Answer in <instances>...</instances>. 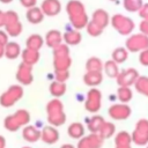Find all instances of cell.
<instances>
[{"label": "cell", "mask_w": 148, "mask_h": 148, "mask_svg": "<svg viewBox=\"0 0 148 148\" xmlns=\"http://www.w3.org/2000/svg\"><path fill=\"white\" fill-rule=\"evenodd\" d=\"M60 134L57 127L52 126V125H47L44 126L40 130V140L46 143V145H54L59 141Z\"/></svg>", "instance_id": "7c38bea8"}, {"label": "cell", "mask_w": 148, "mask_h": 148, "mask_svg": "<svg viewBox=\"0 0 148 148\" xmlns=\"http://www.w3.org/2000/svg\"><path fill=\"white\" fill-rule=\"evenodd\" d=\"M16 80L21 86H29L34 81L32 66L21 62L16 71Z\"/></svg>", "instance_id": "30bf717a"}, {"label": "cell", "mask_w": 148, "mask_h": 148, "mask_svg": "<svg viewBox=\"0 0 148 148\" xmlns=\"http://www.w3.org/2000/svg\"><path fill=\"white\" fill-rule=\"evenodd\" d=\"M104 118L99 114H94L92 117H90L89 119H87V127L88 131L90 133H98L99 128L102 127L103 123H104Z\"/></svg>", "instance_id": "4316f807"}, {"label": "cell", "mask_w": 148, "mask_h": 148, "mask_svg": "<svg viewBox=\"0 0 148 148\" xmlns=\"http://www.w3.org/2000/svg\"><path fill=\"white\" fill-rule=\"evenodd\" d=\"M131 134L126 131H120L114 136V148H132Z\"/></svg>", "instance_id": "ac0fdd59"}, {"label": "cell", "mask_w": 148, "mask_h": 148, "mask_svg": "<svg viewBox=\"0 0 148 148\" xmlns=\"http://www.w3.org/2000/svg\"><path fill=\"white\" fill-rule=\"evenodd\" d=\"M108 113L110 118H112L113 120H125L131 116L132 109L130 108V105L125 103H117V104H112L109 108Z\"/></svg>", "instance_id": "ba28073f"}, {"label": "cell", "mask_w": 148, "mask_h": 148, "mask_svg": "<svg viewBox=\"0 0 148 148\" xmlns=\"http://www.w3.org/2000/svg\"><path fill=\"white\" fill-rule=\"evenodd\" d=\"M98 134L103 140L110 139L111 136H113L116 134V125L111 121H104L102 127L98 131Z\"/></svg>", "instance_id": "83f0119b"}, {"label": "cell", "mask_w": 148, "mask_h": 148, "mask_svg": "<svg viewBox=\"0 0 148 148\" xmlns=\"http://www.w3.org/2000/svg\"><path fill=\"white\" fill-rule=\"evenodd\" d=\"M22 138L30 143H35L40 140V130L35 125H25L22 130Z\"/></svg>", "instance_id": "5bb4252c"}, {"label": "cell", "mask_w": 148, "mask_h": 148, "mask_svg": "<svg viewBox=\"0 0 148 148\" xmlns=\"http://www.w3.org/2000/svg\"><path fill=\"white\" fill-rule=\"evenodd\" d=\"M23 95L24 90L21 84H12L0 95V105L3 108H10L17 103L23 97Z\"/></svg>", "instance_id": "3957f363"}, {"label": "cell", "mask_w": 148, "mask_h": 148, "mask_svg": "<svg viewBox=\"0 0 148 148\" xmlns=\"http://www.w3.org/2000/svg\"><path fill=\"white\" fill-rule=\"evenodd\" d=\"M146 146H147V147H146V148H148V143H147V145H146Z\"/></svg>", "instance_id": "f5cc1de1"}, {"label": "cell", "mask_w": 148, "mask_h": 148, "mask_svg": "<svg viewBox=\"0 0 148 148\" xmlns=\"http://www.w3.org/2000/svg\"><path fill=\"white\" fill-rule=\"evenodd\" d=\"M86 30H87V32H88L90 36H92V37H97V36H99V35L103 32L104 29H102L101 27H98V25L95 24L94 22L89 21V22L87 23V25H86Z\"/></svg>", "instance_id": "74e56055"}, {"label": "cell", "mask_w": 148, "mask_h": 148, "mask_svg": "<svg viewBox=\"0 0 148 148\" xmlns=\"http://www.w3.org/2000/svg\"><path fill=\"white\" fill-rule=\"evenodd\" d=\"M81 39H82V35L76 29L66 30L62 35V42H65V44L68 46H74V45L80 44Z\"/></svg>", "instance_id": "e0dca14e"}, {"label": "cell", "mask_w": 148, "mask_h": 148, "mask_svg": "<svg viewBox=\"0 0 148 148\" xmlns=\"http://www.w3.org/2000/svg\"><path fill=\"white\" fill-rule=\"evenodd\" d=\"M44 43L51 47V49H54L57 47L58 45H60L62 43V34L57 30V29H52V30H49L44 37Z\"/></svg>", "instance_id": "9a60e30c"}, {"label": "cell", "mask_w": 148, "mask_h": 148, "mask_svg": "<svg viewBox=\"0 0 148 148\" xmlns=\"http://www.w3.org/2000/svg\"><path fill=\"white\" fill-rule=\"evenodd\" d=\"M86 133V128L83 126L82 123H72L68 128H67V134L72 138V139H76V140H80Z\"/></svg>", "instance_id": "cb8c5ba5"}, {"label": "cell", "mask_w": 148, "mask_h": 148, "mask_svg": "<svg viewBox=\"0 0 148 148\" xmlns=\"http://www.w3.org/2000/svg\"><path fill=\"white\" fill-rule=\"evenodd\" d=\"M125 47L128 52H140L148 49V36L143 34H133L130 35L126 39Z\"/></svg>", "instance_id": "8992f818"}, {"label": "cell", "mask_w": 148, "mask_h": 148, "mask_svg": "<svg viewBox=\"0 0 148 148\" xmlns=\"http://www.w3.org/2000/svg\"><path fill=\"white\" fill-rule=\"evenodd\" d=\"M71 65H72L71 54L53 56V67H54V71H68Z\"/></svg>", "instance_id": "d6986e66"}, {"label": "cell", "mask_w": 148, "mask_h": 148, "mask_svg": "<svg viewBox=\"0 0 148 148\" xmlns=\"http://www.w3.org/2000/svg\"><path fill=\"white\" fill-rule=\"evenodd\" d=\"M139 76H140L139 72L135 68H127V69L120 71L116 80L119 87H131L135 83Z\"/></svg>", "instance_id": "9c48e42d"}, {"label": "cell", "mask_w": 148, "mask_h": 148, "mask_svg": "<svg viewBox=\"0 0 148 148\" xmlns=\"http://www.w3.org/2000/svg\"><path fill=\"white\" fill-rule=\"evenodd\" d=\"M104 140L99 136L98 133H89L88 135H83L77 145L76 148H101L103 146Z\"/></svg>", "instance_id": "8fae6325"}, {"label": "cell", "mask_w": 148, "mask_h": 148, "mask_svg": "<svg viewBox=\"0 0 148 148\" xmlns=\"http://www.w3.org/2000/svg\"><path fill=\"white\" fill-rule=\"evenodd\" d=\"M142 5H143V1L142 0H123L124 8L127 12H130V13L139 12V9L141 8Z\"/></svg>", "instance_id": "8d00e7d4"}, {"label": "cell", "mask_w": 148, "mask_h": 148, "mask_svg": "<svg viewBox=\"0 0 148 148\" xmlns=\"http://www.w3.org/2000/svg\"><path fill=\"white\" fill-rule=\"evenodd\" d=\"M0 148H6V139L2 135H0Z\"/></svg>", "instance_id": "7dc6e473"}, {"label": "cell", "mask_w": 148, "mask_h": 148, "mask_svg": "<svg viewBox=\"0 0 148 148\" xmlns=\"http://www.w3.org/2000/svg\"><path fill=\"white\" fill-rule=\"evenodd\" d=\"M103 81V74L102 72H86L83 75V82L86 86H89L91 88H96L99 86Z\"/></svg>", "instance_id": "ffe728a7"}, {"label": "cell", "mask_w": 148, "mask_h": 148, "mask_svg": "<svg viewBox=\"0 0 148 148\" xmlns=\"http://www.w3.org/2000/svg\"><path fill=\"white\" fill-rule=\"evenodd\" d=\"M139 61H140V64L142 66H147L148 67V49H146L143 51H140Z\"/></svg>", "instance_id": "60d3db41"}, {"label": "cell", "mask_w": 148, "mask_h": 148, "mask_svg": "<svg viewBox=\"0 0 148 148\" xmlns=\"http://www.w3.org/2000/svg\"><path fill=\"white\" fill-rule=\"evenodd\" d=\"M69 79V69L68 71H54V80L59 82H65Z\"/></svg>", "instance_id": "ab89813d"}, {"label": "cell", "mask_w": 148, "mask_h": 148, "mask_svg": "<svg viewBox=\"0 0 148 148\" xmlns=\"http://www.w3.org/2000/svg\"><path fill=\"white\" fill-rule=\"evenodd\" d=\"M25 16H27V20H28L29 23H31V24H38V23H40L44 20V16L45 15L43 14V12H42V9L39 7H36L35 6V7L28 8Z\"/></svg>", "instance_id": "7402d4cb"}, {"label": "cell", "mask_w": 148, "mask_h": 148, "mask_svg": "<svg viewBox=\"0 0 148 148\" xmlns=\"http://www.w3.org/2000/svg\"><path fill=\"white\" fill-rule=\"evenodd\" d=\"M110 23H111L112 28L114 30H117L123 36L131 35L134 30V27H135L134 21L131 17L125 16L123 14H114L110 18Z\"/></svg>", "instance_id": "277c9868"}, {"label": "cell", "mask_w": 148, "mask_h": 148, "mask_svg": "<svg viewBox=\"0 0 148 148\" xmlns=\"http://www.w3.org/2000/svg\"><path fill=\"white\" fill-rule=\"evenodd\" d=\"M139 29H140L141 34L148 36V20H142L139 24Z\"/></svg>", "instance_id": "7bdbcfd3"}, {"label": "cell", "mask_w": 148, "mask_h": 148, "mask_svg": "<svg viewBox=\"0 0 148 148\" xmlns=\"http://www.w3.org/2000/svg\"><path fill=\"white\" fill-rule=\"evenodd\" d=\"M46 116L50 125L58 127L66 123V113L64 111V104L59 98H53L46 104Z\"/></svg>", "instance_id": "7a4b0ae2"}, {"label": "cell", "mask_w": 148, "mask_h": 148, "mask_svg": "<svg viewBox=\"0 0 148 148\" xmlns=\"http://www.w3.org/2000/svg\"><path fill=\"white\" fill-rule=\"evenodd\" d=\"M18 21H20V17H18L16 12H14V10L5 12V25L12 24V23H15V22H18Z\"/></svg>", "instance_id": "f35d334b"}, {"label": "cell", "mask_w": 148, "mask_h": 148, "mask_svg": "<svg viewBox=\"0 0 148 148\" xmlns=\"http://www.w3.org/2000/svg\"><path fill=\"white\" fill-rule=\"evenodd\" d=\"M102 106V92L97 88H91L88 90L86 101H84V108L90 113H96L99 111Z\"/></svg>", "instance_id": "52a82bcc"}, {"label": "cell", "mask_w": 148, "mask_h": 148, "mask_svg": "<svg viewBox=\"0 0 148 148\" xmlns=\"http://www.w3.org/2000/svg\"><path fill=\"white\" fill-rule=\"evenodd\" d=\"M60 148H76L74 145H72V143H64Z\"/></svg>", "instance_id": "681fc988"}, {"label": "cell", "mask_w": 148, "mask_h": 148, "mask_svg": "<svg viewBox=\"0 0 148 148\" xmlns=\"http://www.w3.org/2000/svg\"><path fill=\"white\" fill-rule=\"evenodd\" d=\"M8 35H7V32L5 31V30H0V44H2V45H6L9 40H8Z\"/></svg>", "instance_id": "f6af8a7d"}, {"label": "cell", "mask_w": 148, "mask_h": 148, "mask_svg": "<svg viewBox=\"0 0 148 148\" xmlns=\"http://www.w3.org/2000/svg\"><path fill=\"white\" fill-rule=\"evenodd\" d=\"M131 138L132 142L136 146H146L148 143V119L141 118L136 121Z\"/></svg>", "instance_id": "5b68a950"}, {"label": "cell", "mask_w": 148, "mask_h": 148, "mask_svg": "<svg viewBox=\"0 0 148 148\" xmlns=\"http://www.w3.org/2000/svg\"><path fill=\"white\" fill-rule=\"evenodd\" d=\"M110 1H116V0H110Z\"/></svg>", "instance_id": "db71d44e"}, {"label": "cell", "mask_w": 148, "mask_h": 148, "mask_svg": "<svg viewBox=\"0 0 148 148\" xmlns=\"http://www.w3.org/2000/svg\"><path fill=\"white\" fill-rule=\"evenodd\" d=\"M5 25V12L0 9V28Z\"/></svg>", "instance_id": "bcb514c9"}, {"label": "cell", "mask_w": 148, "mask_h": 148, "mask_svg": "<svg viewBox=\"0 0 148 148\" xmlns=\"http://www.w3.org/2000/svg\"><path fill=\"white\" fill-rule=\"evenodd\" d=\"M21 46L18 43L16 42H8L6 45H5V57L7 59H16L21 56Z\"/></svg>", "instance_id": "603a6c76"}, {"label": "cell", "mask_w": 148, "mask_h": 148, "mask_svg": "<svg viewBox=\"0 0 148 148\" xmlns=\"http://www.w3.org/2000/svg\"><path fill=\"white\" fill-rule=\"evenodd\" d=\"M139 16L142 18V20H148V2L147 3H143L141 6V8L139 9Z\"/></svg>", "instance_id": "b9f144b4"}, {"label": "cell", "mask_w": 148, "mask_h": 148, "mask_svg": "<svg viewBox=\"0 0 148 148\" xmlns=\"http://www.w3.org/2000/svg\"><path fill=\"white\" fill-rule=\"evenodd\" d=\"M66 12H67L69 22L74 29L80 30V29L86 28L89 20H88L86 8L81 1L69 0L66 5Z\"/></svg>", "instance_id": "6da1fadb"}, {"label": "cell", "mask_w": 148, "mask_h": 148, "mask_svg": "<svg viewBox=\"0 0 148 148\" xmlns=\"http://www.w3.org/2000/svg\"><path fill=\"white\" fill-rule=\"evenodd\" d=\"M134 88L139 94L148 97V76L140 75L134 83Z\"/></svg>", "instance_id": "d6a6232c"}, {"label": "cell", "mask_w": 148, "mask_h": 148, "mask_svg": "<svg viewBox=\"0 0 148 148\" xmlns=\"http://www.w3.org/2000/svg\"><path fill=\"white\" fill-rule=\"evenodd\" d=\"M5 56V45L0 44V58H2Z\"/></svg>", "instance_id": "c3c4849f"}, {"label": "cell", "mask_w": 148, "mask_h": 148, "mask_svg": "<svg viewBox=\"0 0 148 148\" xmlns=\"http://www.w3.org/2000/svg\"><path fill=\"white\" fill-rule=\"evenodd\" d=\"M22 148H31V147H29V146H25V147H22Z\"/></svg>", "instance_id": "816d5d0a"}, {"label": "cell", "mask_w": 148, "mask_h": 148, "mask_svg": "<svg viewBox=\"0 0 148 148\" xmlns=\"http://www.w3.org/2000/svg\"><path fill=\"white\" fill-rule=\"evenodd\" d=\"M14 117L16 118V120L18 121V124L21 125V127H24L25 125H28L29 123H30V113H29V111L28 110H25V109H18V110H16L14 113Z\"/></svg>", "instance_id": "836d02e7"}, {"label": "cell", "mask_w": 148, "mask_h": 148, "mask_svg": "<svg viewBox=\"0 0 148 148\" xmlns=\"http://www.w3.org/2000/svg\"><path fill=\"white\" fill-rule=\"evenodd\" d=\"M39 51H36V50H31V49H24L22 52H21V58H22V62L27 64V65H30V66H34L35 64L38 62L39 60Z\"/></svg>", "instance_id": "44dd1931"}, {"label": "cell", "mask_w": 148, "mask_h": 148, "mask_svg": "<svg viewBox=\"0 0 148 148\" xmlns=\"http://www.w3.org/2000/svg\"><path fill=\"white\" fill-rule=\"evenodd\" d=\"M66 90H67L66 83L65 82H59V81H56V80L53 82H51L50 87H49V91L54 98H59V97L64 96Z\"/></svg>", "instance_id": "484cf974"}, {"label": "cell", "mask_w": 148, "mask_h": 148, "mask_svg": "<svg viewBox=\"0 0 148 148\" xmlns=\"http://www.w3.org/2000/svg\"><path fill=\"white\" fill-rule=\"evenodd\" d=\"M86 71L87 72H102L103 61L97 57H90L86 61Z\"/></svg>", "instance_id": "f546056e"}, {"label": "cell", "mask_w": 148, "mask_h": 148, "mask_svg": "<svg viewBox=\"0 0 148 148\" xmlns=\"http://www.w3.org/2000/svg\"><path fill=\"white\" fill-rule=\"evenodd\" d=\"M90 21L94 22L95 24H97L98 27H101L102 29H104L110 23V16H109V13L105 9L98 8L92 13Z\"/></svg>", "instance_id": "2e32d148"}, {"label": "cell", "mask_w": 148, "mask_h": 148, "mask_svg": "<svg viewBox=\"0 0 148 148\" xmlns=\"http://www.w3.org/2000/svg\"><path fill=\"white\" fill-rule=\"evenodd\" d=\"M127 58H128V51L126 50V47H117L112 51L111 60H113L117 64H121L126 61Z\"/></svg>", "instance_id": "4dcf8cb0"}, {"label": "cell", "mask_w": 148, "mask_h": 148, "mask_svg": "<svg viewBox=\"0 0 148 148\" xmlns=\"http://www.w3.org/2000/svg\"><path fill=\"white\" fill-rule=\"evenodd\" d=\"M3 127L9 132H16L21 128V125L14 117V114H9L3 119Z\"/></svg>", "instance_id": "e575fe53"}, {"label": "cell", "mask_w": 148, "mask_h": 148, "mask_svg": "<svg viewBox=\"0 0 148 148\" xmlns=\"http://www.w3.org/2000/svg\"><path fill=\"white\" fill-rule=\"evenodd\" d=\"M44 15L46 16H56L61 10V3L59 0H43L40 7Z\"/></svg>", "instance_id": "4fadbf2b"}, {"label": "cell", "mask_w": 148, "mask_h": 148, "mask_svg": "<svg viewBox=\"0 0 148 148\" xmlns=\"http://www.w3.org/2000/svg\"><path fill=\"white\" fill-rule=\"evenodd\" d=\"M133 97V91L130 87H119L117 89V98L120 101V103L127 104Z\"/></svg>", "instance_id": "1f68e13d"}, {"label": "cell", "mask_w": 148, "mask_h": 148, "mask_svg": "<svg viewBox=\"0 0 148 148\" xmlns=\"http://www.w3.org/2000/svg\"><path fill=\"white\" fill-rule=\"evenodd\" d=\"M21 5L25 8H31V7H35L36 3H37V0H20Z\"/></svg>", "instance_id": "ee69618b"}, {"label": "cell", "mask_w": 148, "mask_h": 148, "mask_svg": "<svg viewBox=\"0 0 148 148\" xmlns=\"http://www.w3.org/2000/svg\"><path fill=\"white\" fill-rule=\"evenodd\" d=\"M44 45V38L38 35V34H32L30 35L27 40H25V47L27 49H31V50H36L39 51L42 49V46Z\"/></svg>", "instance_id": "d4e9b609"}, {"label": "cell", "mask_w": 148, "mask_h": 148, "mask_svg": "<svg viewBox=\"0 0 148 148\" xmlns=\"http://www.w3.org/2000/svg\"><path fill=\"white\" fill-rule=\"evenodd\" d=\"M103 71H104V73L109 76V77H111V79H116L117 77V75L119 74V67H118V64L117 62H114L113 60H108V61H105L104 64H103Z\"/></svg>", "instance_id": "f1b7e54d"}, {"label": "cell", "mask_w": 148, "mask_h": 148, "mask_svg": "<svg viewBox=\"0 0 148 148\" xmlns=\"http://www.w3.org/2000/svg\"><path fill=\"white\" fill-rule=\"evenodd\" d=\"M13 0H0V2H2V3H9V2H12Z\"/></svg>", "instance_id": "f907efd6"}, {"label": "cell", "mask_w": 148, "mask_h": 148, "mask_svg": "<svg viewBox=\"0 0 148 148\" xmlns=\"http://www.w3.org/2000/svg\"><path fill=\"white\" fill-rule=\"evenodd\" d=\"M22 29H23V27H22V23L20 21L12 23V24H8V25H5V31L10 37H17L22 32Z\"/></svg>", "instance_id": "d590c367"}]
</instances>
